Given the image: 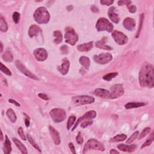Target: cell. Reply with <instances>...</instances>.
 <instances>
[{"label": "cell", "instance_id": "6da1fadb", "mask_svg": "<svg viewBox=\"0 0 154 154\" xmlns=\"http://www.w3.org/2000/svg\"><path fill=\"white\" fill-rule=\"evenodd\" d=\"M139 83L143 87L152 89L154 86L153 67L147 62L143 64L139 72Z\"/></svg>", "mask_w": 154, "mask_h": 154}, {"label": "cell", "instance_id": "7a4b0ae2", "mask_svg": "<svg viewBox=\"0 0 154 154\" xmlns=\"http://www.w3.org/2000/svg\"><path fill=\"white\" fill-rule=\"evenodd\" d=\"M34 18L39 24H46L49 22L50 15L47 9L44 7H40L37 9L34 13Z\"/></svg>", "mask_w": 154, "mask_h": 154}, {"label": "cell", "instance_id": "3957f363", "mask_svg": "<svg viewBox=\"0 0 154 154\" xmlns=\"http://www.w3.org/2000/svg\"><path fill=\"white\" fill-rule=\"evenodd\" d=\"M96 28L98 31H106L111 33L113 30V25L110 21L105 18H99L96 24Z\"/></svg>", "mask_w": 154, "mask_h": 154}, {"label": "cell", "instance_id": "277c9868", "mask_svg": "<svg viewBox=\"0 0 154 154\" xmlns=\"http://www.w3.org/2000/svg\"><path fill=\"white\" fill-rule=\"evenodd\" d=\"M50 116L55 123H60L65 120L66 118V111L61 108L52 109L50 113Z\"/></svg>", "mask_w": 154, "mask_h": 154}, {"label": "cell", "instance_id": "5b68a950", "mask_svg": "<svg viewBox=\"0 0 154 154\" xmlns=\"http://www.w3.org/2000/svg\"><path fill=\"white\" fill-rule=\"evenodd\" d=\"M65 40L67 44L74 46L78 40V36L75 30L72 27L68 26L65 28Z\"/></svg>", "mask_w": 154, "mask_h": 154}, {"label": "cell", "instance_id": "8992f818", "mask_svg": "<svg viewBox=\"0 0 154 154\" xmlns=\"http://www.w3.org/2000/svg\"><path fill=\"white\" fill-rule=\"evenodd\" d=\"M90 150H97L104 151L105 147L99 141L95 139H90L86 143L83 149V153H86Z\"/></svg>", "mask_w": 154, "mask_h": 154}, {"label": "cell", "instance_id": "52a82bcc", "mask_svg": "<svg viewBox=\"0 0 154 154\" xmlns=\"http://www.w3.org/2000/svg\"><path fill=\"white\" fill-rule=\"evenodd\" d=\"M72 100L73 103L77 106L90 104L95 102L94 98L90 96H87V95L73 96L72 98Z\"/></svg>", "mask_w": 154, "mask_h": 154}, {"label": "cell", "instance_id": "ba28073f", "mask_svg": "<svg viewBox=\"0 0 154 154\" xmlns=\"http://www.w3.org/2000/svg\"><path fill=\"white\" fill-rule=\"evenodd\" d=\"M110 99L118 98L124 93V88L122 84H115L110 88Z\"/></svg>", "mask_w": 154, "mask_h": 154}, {"label": "cell", "instance_id": "9c48e42d", "mask_svg": "<svg viewBox=\"0 0 154 154\" xmlns=\"http://www.w3.org/2000/svg\"><path fill=\"white\" fill-rule=\"evenodd\" d=\"M112 37L117 44L119 45H124L128 42V38L123 33L118 30H115L112 33Z\"/></svg>", "mask_w": 154, "mask_h": 154}, {"label": "cell", "instance_id": "30bf717a", "mask_svg": "<svg viewBox=\"0 0 154 154\" xmlns=\"http://www.w3.org/2000/svg\"><path fill=\"white\" fill-rule=\"evenodd\" d=\"M95 62L98 64L105 65L110 62L113 59V56L110 53H102L99 55H96L93 57Z\"/></svg>", "mask_w": 154, "mask_h": 154}, {"label": "cell", "instance_id": "8fae6325", "mask_svg": "<svg viewBox=\"0 0 154 154\" xmlns=\"http://www.w3.org/2000/svg\"><path fill=\"white\" fill-rule=\"evenodd\" d=\"M15 65L16 66H17L18 69L22 73H24V75H25L26 77H28L33 79H34V80H39V78L35 75H34L32 72H31L29 70H28L26 68V67L19 60L16 61Z\"/></svg>", "mask_w": 154, "mask_h": 154}, {"label": "cell", "instance_id": "7c38bea8", "mask_svg": "<svg viewBox=\"0 0 154 154\" xmlns=\"http://www.w3.org/2000/svg\"><path fill=\"white\" fill-rule=\"evenodd\" d=\"M96 116V111H94V110H91V111H88L87 113H86V114H84L82 117H81V118H79L77 122L75 123V125H74L73 128H72V131H73L74 130H75L77 126L78 125V124L80 123V122L84 121V120H91V119H94L95 117Z\"/></svg>", "mask_w": 154, "mask_h": 154}, {"label": "cell", "instance_id": "4fadbf2b", "mask_svg": "<svg viewBox=\"0 0 154 154\" xmlns=\"http://www.w3.org/2000/svg\"><path fill=\"white\" fill-rule=\"evenodd\" d=\"M34 56L38 61H44L47 59L48 52L45 49L40 48L34 51Z\"/></svg>", "mask_w": 154, "mask_h": 154}, {"label": "cell", "instance_id": "5bb4252c", "mask_svg": "<svg viewBox=\"0 0 154 154\" xmlns=\"http://www.w3.org/2000/svg\"><path fill=\"white\" fill-rule=\"evenodd\" d=\"M49 130H50L51 137L52 138V140L54 141L56 145H59L61 142L59 132H58L54 128H53V127L51 126H49Z\"/></svg>", "mask_w": 154, "mask_h": 154}, {"label": "cell", "instance_id": "9a60e30c", "mask_svg": "<svg viewBox=\"0 0 154 154\" xmlns=\"http://www.w3.org/2000/svg\"><path fill=\"white\" fill-rule=\"evenodd\" d=\"M69 66H70V62L69 61L67 58H65L63 60L62 64L57 67V70L60 72L62 75H66L69 69Z\"/></svg>", "mask_w": 154, "mask_h": 154}, {"label": "cell", "instance_id": "2e32d148", "mask_svg": "<svg viewBox=\"0 0 154 154\" xmlns=\"http://www.w3.org/2000/svg\"><path fill=\"white\" fill-rule=\"evenodd\" d=\"M94 94L96 96L104 99H110V92L104 89L98 88L95 89L94 91Z\"/></svg>", "mask_w": 154, "mask_h": 154}, {"label": "cell", "instance_id": "e0dca14e", "mask_svg": "<svg viewBox=\"0 0 154 154\" xmlns=\"http://www.w3.org/2000/svg\"><path fill=\"white\" fill-rule=\"evenodd\" d=\"M124 27L129 31H132L135 26V20L131 18H126L123 22Z\"/></svg>", "mask_w": 154, "mask_h": 154}, {"label": "cell", "instance_id": "ac0fdd59", "mask_svg": "<svg viewBox=\"0 0 154 154\" xmlns=\"http://www.w3.org/2000/svg\"><path fill=\"white\" fill-rule=\"evenodd\" d=\"M116 8L114 7H111L108 10V15L109 18L111 20V21H113V22L115 24H118L119 22L120 19L118 15L114 12Z\"/></svg>", "mask_w": 154, "mask_h": 154}, {"label": "cell", "instance_id": "d6986e66", "mask_svg": "<svg viewBox=\"0 0 154 154\" xmlns=\"http://www.w3.org/2000/svg\"><path fill=\"white\" fill-rule=\"evenodd\" d=\"M40 33H42V30L39 26L36 25H32L28 30V35L30 38L38 36Z\"/></svg>", "mask_w": 154, "mask_h": 154}, {"label": "cell", "instance_id": "ffe728a7", "mask_svg": "<svg viewBox=\"0 0 154 154\" xmlns=\"http://www.w3.org/2000/svg\"><path fill=\"white\" fill-rule=\"evenodd\" d=\"M118 148L123 152L131 153L135 151L137 149V146L135 145H126L124 144H120L118 146Z\"/></svg>", "mask_w": 154, "mask_h": 154}, {"label": "cell", "instance_id": "44dd1931", "mask_svg": "<svg viewBox=\"0 0 154 154\" xmlns=\"http://www.w3.org/2000/svg\"><path fill=\"white\" fill-rule=\"evenodd\" d=\"M107 40V38H104L102 40H99V41L96 42V46L97 48H99V49L108 50V51L112 50H113L112 48L105 44Z\"/></svg>", "mask_w": 154, "mask_h": 154}, {"label": "cell", "instance_id": "7402d4cb", "mask_svg": "<svg viewBox=\"0 0 154 154\" xmlns=\"http://www.w3.org/2000/svg\"><path fill=\"white\" fill-rule=\"evenodd\" d=\"M92 48H93V42H90L89 43L79 45L77 46V49L80 52H89L92 49Z\"/></svg>", "mask_w": 154, "mask_h": 154}, {"label": "cell", "instance_id": "603a6c76", "mask_svg": "<svg viewBox=\"0 0 154 154\" xmlns=\"http://www.w3.org/2000/svg\"><path fill=\"white\" fill-rule=\"evenodd\" d=\"M12 146H11V142H10V140L7 135H6V140H5V142L3 145V151L4 153L8 154L10 153L12 151Z\"/></svg>", "mask_w": 154, "mask_h": 154}, {"label": "cell", "instance_id": "cb8c5ba5", "mask_svg": "<svg viewBox=\"0 0 154 154\" xmlns=\"http://www.w3.org/2000/svg\"><path fill=\"white\" fill-rule=\"evenodd\" d=\"M13 141L15 143V145L18 147V148L20 150V151L22 153H28V151H27V149H26V147L18 139H17V138H13Z\"/></svg>", "mask_w": 154, "mask_h": 154}, {"label": "cell", "instance_id": "d4e9b609", "mask_svg": "<svg viewBox=\"0 0 154 154\" xmlns=\"http://www.w3.org/2000/svg\"><path fill=\"white\" fill-rule=\"evenodd\" d=\"M146 105L145 102H128L125 105V107L126 109H131V108H139L141 107H143V106H145Z\"/></svg>", "mask_w": 154, "mask_h": 154}, {"label": "cell", "instance_id": "484cf974", "mask_svg": "<svg viewBox=\"0 0 154 154\" xmlns=\"http://www.w3.org/2000/svg\"><path fill=\"white\" fill-rule=\"evenodd\" d=\"M80 64L86 69H89L90 65V60L89 58L86 56H81L79 60Z\"/></svg>", "mask_w": 154, "mask_h": 154}, {"label": "cell", "instance_id": "4316f807", "mask_svg": "<svg viewBox=\"0 0 154 154\" xmlns=\"http://www.w3.org/2000/svg\"><path fill=\"white\" fill-rule=\"evenodd\" d=\"M127 135L124 134H118L114 137L111 138L110 140V142L111 143H116V142H119V141H123L125 140L126 139Z\"/></svg>", "mask_w": 154, "mask_h": 154}, {"label": "cell", "instance_id": "83f0119b", "mask_svg": "<svg viewBox=\"0 0 154 154\" xmlns=\"http://www.w3.org/2000/svg\"><path fill=\"white\" fill-rule=\"evenodd\" d=\"M6 114L8 117V118L10 119V121L12 122V123H15V122L17 121V116H16L15 113L14 112V111L12 108H9L7 110Z\"/></svg>", "mask_w": 154, "mask_h": 154}, {"label": "cell", "instance_id": "f1b7e54d", "mask_svg": "<svg viewBox=\"0 0 154 154\" xmlns=\"http://www.w3.org/2000/svg\"><path fill=\"white\" fill-rule=\"evenodd\" d=\"M54 36L55 37V39L54 40V42L56 44H60L63 40L62 34L60 31L56 30L54 32Z\"/></svg>", "mask_w": 154, "mask_h": 154}, {"label": "cell", "instance_id": "f546056e", "mask_svg": "<svg viewBox=\"0 0 154 154\" xmlns=\"http://www.w3.org/2000/svg\"><path fill=\"white\" fill-rule=\"evenodd\" d=\"M2 58L6 62H12L13 60V57L12 52L9 51L5 52L2 56Z\"/></svg>", "mask_w": 154, "mask_h": 154}, {"label": "cell", "instance_id": "4dcf8cb0", "mask_svg": "<svg viewBox=\"0 0 154 154\" xmlns=\"http://www.w3.org/2000/svg\"><path fill=\"white\" fill-rule=\"evenodd\" d=\"M0 30H1V31H3V32H6L8 30L7 24L2 17L0 18Z\"/></svg>", "mask_w": 154, "mask_h": 154}, {"label": "cell", "instance_id": "1f68e13d", "mask_svg": "<svg viewBox=\"0 0 154 154\" xmlns=\"http://www.w3.org/2000/svg\"><path fill=\"white\" fill-rule=\"evenodd\" d=\"M118 72H113V73H109L107 75H105L103 77V79L105 81H110L112 80L113 78H114L116 76H118Z\"/></svg>", "mask_w": 154, "mask_h": 154}, {"label": "cell", "instance_id": "d6a6232c", "mask_svg": "<svg viewBox=\"0 0 154 154\" xmlns=\"http://www.w3.org/2000/svg\"><path fill=\"white\" fill-rule=\"evenodd\" d=\"M153 139H154V137H153V132H152V134H151V135H150V137H149L148 139L146 140V141L142 145V146H141V149L144 148V147H146V146H150V145L152 144V143L153 142Z\"/></svg>", "mask_w": 154, "mask_h": 154}, {"label": "cell", "instance_id": "836d02e7", "mask_svg": "<svg viewBox=\"0 0 154 154\" xmlns=\"http://www.w3.org/2000/svg\"><path fill=\"white\" fill-rule=\"evenodd\" d=\"M76 120V117L75 116H71L68 119V121L67 123V130H69L73 125L75 123Z\"/></svg>", "mask_w": 154, "mask_h": 154}, {"label": "cell", "instance_id": "e575fe53", "mask_svg": "<svg viewBox=\"0 0 154 154\" xmlns=\"http://www.w3.org/2000/svg\"><path fill=\"white\" fill-rule=\"evenodd\" d=\"M26 136H27L28 140L31 143V145H32V146L36 149V150H38L39 152H41V150H40V147H39V146L38 145H37V143L34 141V140H33V138L31 137V135L29 134H27V135Z\"/></svg>", "mask_w": 154, "mask_h": 154}, {"label": "cell", "instance_id": "d590c367", "mask_svg": "<svg viewBox=\"0 0 154 154\" xmlns=\"http://www.w3.org/2000/svg\"><path fill=\"white\" fill-rule=\"evenodd\" d=\"M143 20H144V14L142 13L140 15V23H139V28H138L137 30V36L136 38H137L139 36L140 33L141 32V30L142 28V26H143Z\"/></svg>", "mask_w": 154, "mask_h": 154}, {"label": "cell", "instance_id": "8d00e7d4", "mask_svg": "<svg viewBox=\"0 0 154 154\" xmlns=\"http://www.w3.org/2000/svg\"><path fill=\"white\" fill-rule=\"evenodd\" d=\"M151 131V128H149V127H147V128H145L142 131V132H141V134L139 135V140H141L143 138H144L145 136H146L147 134H149L150 133V132Z\"/></svg>", "mask_w": 154, "mask_h": 154}, {"label": "cell", "instance_id": "74e56055", "mask_svg": "<svg viewBox=\"0 0 154 154\" xmlns=\"http://www.w3.org/2000/svg\"><path fill=\"white\" fill-rule=\"evenodd\" d=\"M139 131H135V132H134V133L132 134L131 136L129 138V139L126 140V143H127V144H131V143H132L137 139L138 135H139Z\"/></svg>", "mask_w": 154, "mask_h": 154}, {"label": "cell", "instance_id": "f35d334b", "mask_svg": "<svg viewBox=\"0 0 154 154\" xmlns=\"http://www.w3.org/2000/svg\"><path fill=\"white\" fill-rule=\"evenodd\" d=\"M0 69H1V71L4 73L6 75L8 76H11L12 75V72L10 71L9 69L6 66H4L2 63H1V67H0Z\"/></svg>", "mask_w": 154, "mask_h": 154}, {"label": "cell", "instance_id": "ab89813d", "mask_svg": "<svg viewBox=\"0 0 154 154\" xmlns=\"http://www.w3.org/2000/svg\"><path fill=\"white\" fill-rule=\"evenodd\" d=\"M20 13L16 12H14L13 13V22L15 23V24H18L19 22V21L20 20Z\"/></svg>", "mask_w": 154, "mask_h": 154}, {"label": "cell", "instance_id": "60d3db41", "mask_svg": "<svg viewBox=\"0 0 154 154\" xmlns=\"http://www.w3.org/2000/svg\"><path fill=\"white\" fill-rule=\"evenodd\" d=\"M127 8H128L129 12L131 13H134L137 11V7L134 5L131 4V3L126 5Z\"/></svg>", "mask_w": 154, "mask_h": 154}, {"label": "cell", "instance_id": "b9f144b4", "mask_svg": "<svg viewBox=\"0 0 154 154\" xmlns=\"http://www.w3.org/2000/svg\"><path fill=\"white\" fill-rule=\"evenodd\" d=\"M93 124V121L92 120H84L83 121L82 124H81V128H86L87 126L92 125Z\"/></svg>", "mask_w": 154, "mask_h": 154}, {"label": "cell", "instance_id": "7bdbcfd3", "mask_svg": "<svg viewBox=\"0 0 154 154\" xmlns=\"http://www.w3.org/2000/svg\"><path fill=\"white\" fill-rule=\"evenodd\" d=\"M18 134H19V136L20 137L21 139H22V140H23L24 141L26 140V137L24 134V130H23V128H22V127H20V128L18 129Z\"/></svg>", "mask_w": 154, "mask_h": 154}, {"label": "cell", "instance_id": "ee69618b", "mask_svg": "<svg viewBox=\"0 0 154 154\" xmlns=\"http://www.w3.org/2000/svg\"><path fill=\"white\" fill-rule=\"evenodd\" d=\"M76 141L78 145H82L83 143V138L81 136V132H79L78 135L76 137Z\"/></svg>", "mask_w": 154, "mask_h": 154}, {"label": "cell", "instance_id": "f6af8a7d", "mask_svg": "<svg viewBox=\"0 0 154 154\" xmlns=\"http://www.w3.org/2000/svg\"><path fill=\"white\" fill-rule=\"evenodd\" d=\"M114 1L113 0H102L100 1V3H101L102 5H104V6H111L113 4Z\"/></svg>", "mask_w": 154, "mask_h": 154}, {"label": "cell", "instance_id": "bcb514c9", "mask_svg": "<svg viewBox=\"0 0 154 154\" xmlns=\"http://www.w3.org/2000/svg\"><path fill=\"white\" fill-rule=\"evenodd\" d=\"M60 50H61V52L63 53V54H67L68 52H69L68 47L66 45H63V46H62L60 48Z\"/></svg>", "mask_w": 154, "mask_h": 154}, {"label": "cell", "instance_id": "7dc6e473", "mask_svg": "<svg viewBox=\"0 0 154 154\" xmlns=\"http://www.w3.org/2000/svg\"><path fill=\"white\" fill-rule=\"evenodd\" d=\"M38 96L39 98H40L41 99H44V100H49L48 96L46 94H45V93H39L38 94Z\"/></svg>", "mask_w": 154, "mask_h": 154}, {"label": "cell", "instance_id": "c3c4849f", "mask_svg": "<svg viewBox=\"0 0 154 154\" xmlns=\"http://www.w3.org/2000/svg\"><path fill=\"white\" fill-rule=\"evenodd\" d=\"M69 147L71 152L73 153H74V154L77 153L76 151H75V146H74V145H73V144L72 143H69Z\"/></svg>", "mask_w": 154, "mask_h": 154}, {"label": "cell", "instance_id": "681fc988", "mask_svg": "<svg viewBox=\"0 0 154 154\" xmlns=\"http://www.w3.org/2000/svg\"><path fill=\"white\" fill-rule=\"evenodd\" d=\"M131 3L132 2L131 1H119L118 3L119 6H124V5H125V4L127 5Z\"/></svg>", "mask_w": 154, "mask_h": 154}, {"label": "cell", "instance_id": "f907efd6", "mask_svg": "<svg viewBox=\"0 0 154 154\" xmlns=\"http://www.w3.org/2000/svg\"><path fill=\"white\" fill-rule=\"evenodd\" d=\"M9 102H10V103H12V104H15L16 106H17V107H20V105L19 103H18L17 101H16V100H13V99H10L9 100Z\"/></svg>", "mask_w": 154, "mask_h": 154}, {"label": "cell", "instance_id": "816d5d0a", "mask_svg": "<svg viewBox=\"0 0 154 154\" xmlns=\"http://www.w3.org/2000/svg\"><path fill=\"white\" fill-rule=\"evenodd\" d=\"M90 9H91L92 11L94 13H98L99 12V9L97 7H96L95 6H93L91 7V8H90Z\"/></svg>", "mask_w": 154, "mask_h": 154}, {"label": "cell", "instance_id": "f5cc1de1", "mask_svg": "<svg viewBox=\"0 0 154 154\" xmlns=\"http://www.w3.org/2000/svg\"><path fill=\"white\" fill-rule=\"evenodd\" d=\"M26 118L25 119V124L26 127H28L30 126V118L26 115Z\"/></svg>", "mask_w": 154, "mask_h": 154}, {"label": "cell", "instance_id": "db71d44e", "mask_svg": "<svg viewBox=\"0 0 154 154\" xmlns=\"http://www.w3.org/2000/svg\"><path fill=\"white\" fill-rule=\"evenodd\" d=\"M110 153H119V152L116 151L115 149H111L110 151Z\"/></svg>", "mask_w": 154, "mask_h": 154}, {"label": "cell", "instance_id": "11a10c76", "mask_svg": "<svg viewBox=\"0 0 154 154\" xmlns=\"http://www.w3.org/2000/svg\"><path fill=\"white\" fill-rule=\"evenodd\" d=\"M3 43L2 42H1V52H3Z\"/></svg>", "mask_w": 154, "mask_h": 154}, {"label": "cell", "instance_id": "9f6ffc18", "mask_svg": "<svg viewBox=\"0 0 154 154\" xmlns=\"http://www.w3.org/2000/svg\"><path fill=\"white\" fill-rule=\"evenodd\" d=\"M1 141H2L3 140V132H2V131H1Z\"/></svg>", "mask_w": 154, "mask_h": 154}]
</instances>
